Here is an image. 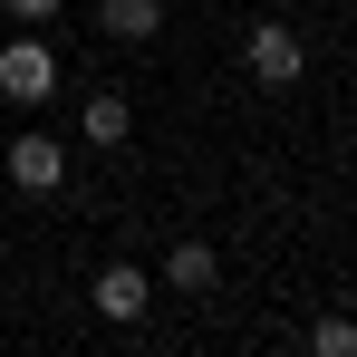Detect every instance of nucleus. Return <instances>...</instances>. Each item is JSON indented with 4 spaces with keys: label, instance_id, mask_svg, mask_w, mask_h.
Segmentation results:
<instances>
[{
    "label": "nucleus",
    "instance_id": "obj_3",
    "mask_svg": "<svg viewBox=\"0 0 357 357\" xmlns=\"http://www.w3.org/2000/svg\"><path fill=\"white\" fill-rule=\"evenodd\" d=\"M10 183L20 193H59L68 183V145L59 135H10Z\"/></svg>",
    "mask_w": 357,
    "mask_h": 357
},
{
    "label": "nucleus",
    "instance_id": "obj_2",
    "mask_svg": "<svg viewBox=\"0 0 357 357\" xmlns=\"http://www.w3.org/2000/svg\"><path fill=\"white\" fill-rule=\"evenodd\" d=\"M241 68H251V87H299V68H309V49H299V29H280V20H261V29L241 39Z\"/></svg>",
    "mask_w": 357,
    "mask_h": 357
},
{
    "label": "nucleus",
    "instance_id": "obj_8",
    "mask_svg": "<svg viewBox=\"0 0 357 357\" xmlns=\"http://www.w3.org/2000/svg\"><path fill=\"white\" fill-rule=\"evenodd\" d=\"M309 348H319V357H357V319H319Z\"/></svg>",
    "mask_w": 357,
    "mask_h": 357
},
{
    "label": "nucleus",
    "instance_id": "obj_4",
    "mask_svg": "<svg viewBox=\"0 0 357 357\" xmlns=\"http://www.w3.org/2000/svg\"><path fill=\"white\" fill-rule=\"evenodd\" d=\"M145 299H155V280H145V271H135V261H107V271H97V319H145Z\"/></svg>",
    "mask_w": 357,
    "mask_h": 357
},
{
    "label": "nucleus",
    "instance_id": "obj_1",
    "mask_svg": "<svg viewBox=\"0 0 357 357\" xmlns=\"http://www.w3.org/2000/svg\"><path fill=\"white\" fill-rule=\"evenodd\" d=\"M49 87H59V49L29 39V29H10L0 39V97L10 107H49Z\"/></svg>",
    "mask_w": 357,
    "mask_h": 357
},
{
    "label": "nucleus",
    "instance_id": "obj_7",
    "mask_svg": "<svg viewBox=\"0 0 357 357\" xmlns=\"http://www.w3.org/2000/svg\"><path fill=\"white\" fill-rule=\"evenodd\" d=\"M97 29L107 39H155L165 29V0H97Z\"/></svg>",
    "mask_w": 357,
    "mask_h": 357
},
{
    "label": "nucleus",
    "instance_id": "obj_5",
    "mask_svg": "<svg viewBox=\"0 0 357 357\" xmlns=\"http://www.w3.org/2000/svg\"><path fill=\"white\" fill-rule=\"evenodd\" d=\"M126 126H135V107H126L116 87H97V97H87V107H77V135H87V145H97V155H116V145H126Z\"/></svg>",
    "mask_w": 357,
    "mask_h": 357
},
{
    "label": "nucleus",
    "instance_id": "obj_6",
    "mask_svg": "<svg viewBox=\"0 0 357 357\" xmlns=\"http://www.w3.org/2000/svg\"><path fill=\"white\" fill-rule=\"evenodd\" d=\"M213 280H222V261H213V241H174V251H165V290L203 299Z\"/></svg>",
    "mask_w": 357,
    "mask_h": 357
},
{
    "label": "nucleus",
    "instance_id": "obj_9",
    "mask_svg": "<svg viewBox=\"0 0 357 357\" xmlns=\"http://www.w3.org/2000/svg\"><path fill=\"white\" fill-rule=\"evenodd\" d=\"M0 10H10V20H49L59 0H0Z\"/></svg>",
    "mask_w": 357,
    "mask_h": 357
}]
</instances>
